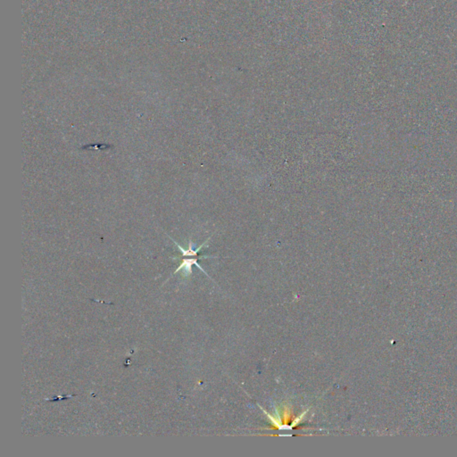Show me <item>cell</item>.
Instances as JSON below:
<instances>
[{
    "label": "cell",
    "mask_w": 457,
    "mask_h": 457,
    "mask_svg": "<svg viewBox=\"0 0 457 457\" xmlns=\"http://www.w3.org/2000/svg\"><path fill=\"white\" fill-rule=\"evenodd\" d=\"M197 259H198V256H189V257H184L183 260L181 262V264L179 265V267L177 268L174 274H177L179 271L183 270L184 274L185 275H188V274H191L192 272V265H197V267L202 271L205 273V271L203 270V268H201L200 265L197 264Z\"/></svg>",
    "instance_id": "1"
}]
</instances>
